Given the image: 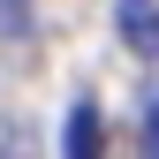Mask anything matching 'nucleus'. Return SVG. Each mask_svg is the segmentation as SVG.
I'll use <instances>...</instances> for the list:
<instances>
[{
  "mask_svg": "<svg viewBox=\"0 0 159 159\" xmlns=\"http://www.w3.org/2000/svg\"><path fill=\"white\" fill-rule=\"evenodd\" d=\"M61 159H98V114H91V106H68V136H61Z\"/></svg>",
  "mask_w": 159,
  "mask_h": 159,
  "instance_id": "nucleus-2",
  "label": "nucleus"
},
{
  "mask_svg": "<svg viewBox=\"0 0 159 159\" xmlns=\"http://www.w3.org/2000/svg\"><path fill=\"white\" fill-rule=\"evenodd\" d=\"M114 30H121L129 53L159 61V0H114Z\"/></svg>",
  "mask_w": 159,
  "mask_h": 159,
  "instance_id": "nucleus-1",
  "label": "nucleus"
},
{
  "mask_svg": "<svg viewBox=\"0 0 159 159\" xmlns=\"http://www.w3.org/2000/svg\"><path fill=\"white\" fill-rule=\"evenodd\" d=\"M144 159H159V98H152V114H144Z\"/></svg>",
  "mask_w": 159,
  "mask_h": 159,
  "instance_id": "nucleus-3",
  "label": "nucleus"
},
{
  "mask_svg": "<svg viewBox=\"0 0 159 159\" xmlns=\"http://www.w3.org/2000/svg\"><path fill=\"white\" fill-rule=\"evenodd\" d=\"M0 23H8V30L23 23V0H0Z\"/></svg>",
  "mask_w": 159,
  "mask_h": 159,
  "instance_id": "nucleus-4",
  "label": "nucleus"
}]
</instances>
